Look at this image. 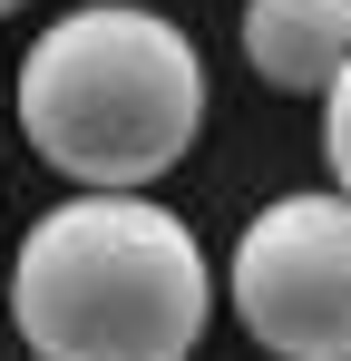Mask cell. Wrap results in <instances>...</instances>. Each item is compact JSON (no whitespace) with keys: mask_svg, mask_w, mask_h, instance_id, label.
<instances>
[{"mask_svg":"<svg viewBox=\"0 0 351 361\" xmlns=\"http://www.w3.org/2000/svg\"><path fill=\"white\" fill-rule=\"evenodd\" d=\"M10 322L39 361H185L215 322V274L156 195H68L20 235Z\"/></svg>","mask_w":351,"mask_h":361,"instance_id":"obj_1","label":"cell"},{"mask_svg":"<svg viewBox=\"0 0 351 361\" xmlns=\"http://www.w3.org/2000/svg\"><path fill=\"white\" fill-rule=\"evenodd\" d=\"M205 127V59L166 10L88 0L20 59V137L78 195H147Z\"/></svg>","mask_w":351,"mask_h":361,"instance_id":"obj_2","label":"cell"},{"mask_svg":"<svg viewBox=\"0 0 351 361\" xmlns=\"http://www.w3.org/2000/svg\"><path fill=\"white\" fill-rule=\"evenodd\" d=\"M225 283L273 361H351V195H273Z\"/></svg>","mask_w":351,"mask_h":361,"instance_id":"obj_3","label":"cell"},{"mask_svg":"<svg viewBox=\"0 0 351 361\" xmlns=\"http://www.w3.org/2000/svg\"><path fill=\"white\" fill-rule=\"evenodd\" d=\"M244 59L273 98H312L351 68V0H244Z\"/></svg>","mask_w":351,"mask_h":361,"instance_id":"obj_4","label":"cell"},{"mask_svg":"<svg viewBox=\"0 0 351 361\" xmlns=\"http://www.w3.org/2000/svg\"><path fill=\"white\" fill-rule=\"evenodd\" d=\"M322 157H332V176H342L332 195H351V68L322 88Z\"/></svg>","mask_w":351,"mask_h":361,"instance_id":"obj_5","label":"cell"},{"mask_svg":"<svg viewBox=\"0 0 351 361\" xmlns=\"http://www.w3.org/2000/svg\"><path fill=\"white\" fill-rule=\"evenodd\" d=\"M10 10H20V0H0V20H10Z\"/></svg>","mask_w":351,"mask_h":361,"instance_id":"obj_6","label":"cell"}]
</instances>
